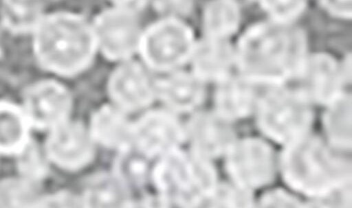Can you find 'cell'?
<instances>
[{
	"label": "cell",
	"instance_id": "6da1fadb",
	"mask_svg": "<svg viewBox=\"0 0 352 208\" xmlns=\"http://www.w3.org/2000/svg\"><path fill=\"white\" fill-rule=\"evenodd\" d=\"M234 49L236 71L266 88L288 84L308 54L301 30L271 19L248 28Z\"/></svg>",
	"mask_w": 352,
	"mask_h": 208
},
{
	"label": "cell",
	"instance_id": "7a4b0ae2",
	"mask_svg": "<svg viewBox=\"0 0 352 208\" xmlns=\"http://www.w3.org/2000/svg\"><path fill=\"white\" fill-rule=\"evenodd\" d=\"M278 176L307 205L352 186L351 153L330 145L314 131L280 147Z\"/></svg>",
	"mask_w": 352,
	"mask_h": 208
},
{
	"label": "cell",
	"instance_id": "3957f363",
	"mask_svg": "<svg viewBox=\"0 0 352 208\" xmlns=\"http://www.w3.org/2000/svg\"><path fill=\"white\" fill-rule=\"evenodd\" d=\"M33 34L40 63L61 75L76 74L85 69L98 45L94 29L82 18L70 13L43 16Z\"/></svg>",
	"mask_w": 352,
	"mask_h": 208
},
{
	"label": "cell",
	"instance_id": "277c9868",
	"mask_svg": "<svg viewBox=\"0 0 352 208\" xmlns=\"http://www.w3.org/2000/svg\"><path fill=\"white\" fill-rule=\"evenodd\" d=\"M151 174L162 202L184 207H203L220 180L214 161L192 150L163 155Z\"/></svg>",
	"mask_w": 352,
	"mask_h": 208
},
{
	"label": "cell",
	"instance_id": "5b68a950",
	"mask_svg": "<svg viewBox=\"0 0 352 208\" xmlns=\"http://www.w3.org/2000/svg\"><path fill=\"white\" fill-rule=\"evenodd\" d=\"M253 118L259 135L282 147L313 131L315 107L289 84L267 87Z\"/></svg>",
	"mask_w": 352,
	"mask_h": 208
},
{
	"label": "cell",
	"instance_id": "8992f818",
	"mask_svg": "<svg viewBox=\"0 0 352 208\" xmlns=\"http://www.w3.org/2000/svg\"><path fill=\"white\" fill-rule=\"evenodd\" d=\"M222 159L227 178L254 192L272 185L278 176V153L260 135H239Z\"/></svg>",
	"mask_w": 352,
	"mask_h": 208
},
{
	"label": "cell",
	"instance_id": "52a82bcc",
	"mask_svg": "<svg viewBox=\"0 0 352 208\" xmlns=\"http://www.w3.org/2000/svg\"><path fill=\"white\" fill-rule=\"evenodd\" d=\"M195 44L192 34L185 24L169 19L152 25L141 36L139 49L153 69H173L191 58Z\"/></svg>",
	"mask_w": 352,
	"mask_h": 208
},
{
	"label": "cell",
	"instance_id": "ba28073f",
	"mask_svg": "<svg viewBox=\"0 0 352 208\" xmlns=\"http://www.w3.org/2000/svg\"><path fill=\"white\" fill-rule=\"evenodd\" d=\"M288 84L312 106L321 108L350 90L340 61L326 53H308Z\"/></svg>",
	"mask_w": 352,
	"mask_h": 208
},
{
	"label": "cell",
	"instance_id": "9c48e42d",
	"mask_svg": "<svg viewBox=\"0 0 352 208\" xmlns=\"http://www.w3.org/2000/svg\"><path fill=\"white\" fill-rule=\"evenodd\" d=\"M185 132L191 150L212 161L222 159L239 137L235 124L213 109L193 115Z\"/></svg>",
	"mask_w": 352,
	"mask_h": 208
},
{
	"label": "cell",
	"instance_id": "30bf717a",
	"mask_svg": "<svg viewBox=\"0 0 352 208\" xmlns=\"http://www.w3.org/2000/svg\"><path fill=\"white\" fill-rule=\"evenodd\" d=\"M94 30L98 45L110 59L127 58L139 48L141 36L132 12L105 11L96 18Z\"/></svg>",
	"mask_w": 352,
	"mask_h": 208
},
{
	"label": "cell",
	"instance_id": "8fae6325",
	"mask_svg": "<svg viewBox=\"0 0 352 208\" xmlns=\"http://www.w3.org/2000/svg\"><path fill=\"white\" fill-rule=\"evenodd\" d=\"M214 85L213 110L234 124L253 117L260 96L266 88L237 71Z\"/></svg>",
	"mask_w": 352,
	"mask_h": 208
},
{
	"label": "cell",
	"instance_id": "7c38bea8",
	"mask_svg": "<svg viewBox=\"0 0 352 208\" xmlns=\"http://www.w3.org/2000/svg\"><path fill=\"white\" fill-rule=\"evenodd\" d=\"M185 137V130L179 122L164 111L149 112L133 125L137 147L151 157L177 150Z\"/></svg>",
	"mask_w": 352,
	"mask_h": 208
},
{
	"label": "cell",
	"instance_id": "4fadbf2b",
	"mask_svg": "<svg viewBox=\"0 0 352 208\" xmlns=\"http://www.w3.org/2000/svg\"><path fill=\"white\" fill-rule=\"evenodd\" d=\"M52 130L46 149L54 163L76 170L91 161L94 153L93 138L81 124L65 121Z\"/></svg>",
	"mask_w": 352,
	"mask_h": 208
},
{
	"label": "cell",
	"instance_id": "5bb4252c",
	"mask_svg": "<svg viewBox=\"0 0 352 208\" xmlns=\"http://www.w3.org/2000/svg\"><path fill=\"white\" fill-rule=\"evenodd\" d=\"M25 106L29 122L39 128L52 129L66 121L72 101L63 86L44 82L28 91Z\"/></svg>",
	"mask_w": 352,
	"mask_h": 208
},
{
	"label": "cell",
	"instance_id": "9a60e30c",
	"mask_svg": "<svg viewBox=\"0 0 352 208\" xmlns=\"http://www.w3.org/2000/svg\"><path fill=\"white\" fill-rule=\"evenodd\" d=\"M108 89L112 100L128 111H138L148 106L155 94L147 74L136 62L118 67L110 78Z\"/></svg>",
	"mask_w": 352,
	"mask_h": 208
},
{
	"label": "cell",
	"instance_id": "2e32d148",
	"mask_svg": "<svg viewBox=\"0 0 352 208\" xmlns=\"http://www.w3.org/2000/svg\"><path fill=\"white\" fill-rule=\"evenodd\" d=\"M193 73L203 82L217 84L236 71L235 49L226 38L208 37L195 45Z\"/></svg>",
	"mask_w": 352,
	"mask_h": 208
},
{
	"label": "cell",
	"instance_id": "e0dca14e",
	"mask_svg": "<svg viewBox=\"0 0 352 208\" xmlns=\"http://www.w3.org/2000/svg\"><path fill=\"white\" fill-rule=\"evenodd\" d=\"M322 137L335 148L351 153L352 148V96L347 90L322 107Z\"/></svg>",
	"mask_w": 352,
	"mask_h": 208
},
{
	"label": "cell",
	"instance_id": "ac0fdd59",
	"mask_svg": "<svg viewBox=\"0 0 352 208\" xmlns=\"http://www.w3.org/2000/svg\"><path fill=\"white\" fill-rule=\"evenodd\" d=\"M157 92L171 108L182 112L195 110L206 97L205 83L194 73H179L160 80Z\"/></svg>",
	"mask_w": 352,
	"mask_h": 208
},
{
	"label": "cell",
	"instance_id": "d6986e66",
	"mask_svg": "<svg viewBox=\"0 0 352 208\" xmlns=\"http://www.w3.org/2000/svg\"><path fill=\"white\" fill-rule=\"evenodd\" d=\"M90 134L107 148L122 150L131 146L133 140V126L120 111L104 106L92 117Z\"/></svg>",
	"mask_w": 352,
	"mask_h": 208
},
{
	"label": "cell",
	"instance_id": "ffe728a7",
	"mask_svg": "<svg viewBox=\"0 0 352 208\" xmlns=\"http://www.w3.org/2000/svg\"><path fill=\"white\" fill-rule=\"evenodd\" d=\"M82 198L84 207H123L131 203L126 185L116 175L93 178Z\"/></svg>",
	"mask_w": 352,
	"mask_h": 208
},
{
	"label": "cell",
	"instance_id": "44dd1931",
	"mask_svg": "<svg viewBox=\"0 0 352 208\" xmlns=\"http://www.w3.org/2000/svg\"><path fill=\"white\" fill-rule=\"evenodd\" d=\"M28 120L19 108L0 103V152H19L28 141Z\"/></svg>",
	"mask_w": 352,
	"mask_h": 208
},
{
	"label": "cell",
	"instance_id": "7402d4cb",
	"mask_svg": "<svg viewBox=\"0 0 352 208\" xmlns=\"http://www.w3.org/2000/svg\"><path fill=\"white\" fill-rule=\"evenodd\" d=\"M240 12L236 0H212L204 13V27L208 37L226 38L237 30Z\"/></svg>",
	"mask_w": 352,
	"mask_h": 208
},
{
	"label": "cell",
	"instance_id": "603a6c76",
	"mask_svg": "<svg viewBox=\"0 0 352 208\" xmlns=\"http://www.w3.org/2000/svg\"><path fill=\"white\" fill-rule=\"evenodd\" d=\"M1 15L4 24L16 32H33L43 16L38 0H3Z\"/></svg>",
	"mask_w": 352,
	"mask_h": 208
},
{
	"label": "cell",
	"instance_id": "cb8c5ba5",
	"mask_svg": "<svg viewBox=\"0 0 352 208\" xmlns=\"http://www.w3.org/2000/svg\"><path fill=\"white\" fill-rule=\"evenodd\" d=\"M151 157L138 147L135 148L129 146L120 150L115 163L116 176L126 185H142L151 172Z\"/></svg>",
	"mask_w": 352,
	"mask_h": 208
},
{
	"label": "cell",
	"instance_id": "d4e9b609",
	"mask_svg": "<svg viewBox=\"0 0 352 208\" xmlns=\"http://www.w3.org/2000/svg\"><path fill=\"white\" fill-rule=\"evenodd\" d=\"M256 192L228 178L219 180L203 207L247 208L256 207Z\"/></svg>",
	"mask_w": 352,
	"mask_h": 208
},
{
	"label": "cell",
	"instance_id": "484cf974",
	"mask_svg": "<svg viewBox=\"0 0 352 208\" xmlns=\"http://www.w3.org/2000/svg\"><path fill=\"white\" fill-rule=\"evenodd\" d=\"M305 200L299 195L284 187H272L261 190L256 196V207H304Z\"/></svg>",
	"mask_w": 352,
	"mask_h": 208
},
{
	"label": "cell",
	"instance_id": "4316f807",
	"mask_svg": "<svg viewBox=\"0 0 352 208\" xmlns=\"http://www.w3.org/2000/svg\"><path fill=\"white\" fill-rule=\"evenodd\" d=\"M33 192L24 181L3 182L0 185V207H33L37 203Z\"/></svg>",
	"mask_w": 352,
	"mask_h": 208
},
{
	"label": "cell",
	"instance_id": "83f0119b",
	"mask_svg": "<svg viewBox=\"0 0 352 208\" xmlns=\"http://www.w3.org/2000/svg\"><path fill=\"white\" fill-rule=\"evenodd\" d=\"M271 20L292 23L304 11L307 0H258Z\"/></svg>",
	"mask_w": 352,
	"mask_h": 208
},
{
	"label": "cell",
	"instance_id": "f1b7e54d",
	"mask_svg": "<svg viewBox=\"0 0 352 208\" xmlns=\"http://www.w3.org/2000/svg\"><path fill=\"white\" fill-rule=\"evenodd\" d=\"M21 170L30 176H38L45 168L38 150L28 142L19 152Z\"/></svg>",
	"mask_w": 352,
	"mask_h": 208
},
{
	"label": "cell",
	"instance_id": "f546056e",
	"mask_svg": "<svg viewBox=\"0 0 352 208\" xmlns=\"http://www.w3.org/2000/svg\"><path fill=\"white\" fill-rule=\"evenodd\" d=\"M323 8L333 16L348 19L352 15V0H320Z\"/></svg>",
	"mask_w": 352,
	"mask_h": 208
},
{
	"label": "cell",
	"instance_id": "4dcf8cb0",
	"mask_svg": "<svg viewBox=\"0 0 352 208\" xmlns=\"http://www.w3.org/2000/svg\"><path fill=\"white\" fill-rule=\"evenodd\" d=\"M38 204H41L38 207H84L82 198H77L68 194H59L50 198L38 200L36 205Z\"/></svg>",
	"mask_w": 352,
	"mask_h": 208
},
{
	"label": "cell",
	"instance_id": "1f68e13d",
	"mask_svg": "<svg viewBox=\"0 0 352 208\" xmlns=\"http://www.w3.org/2000/svg\"><path fill=\"white\" fill-rule=\"evenodd\" d=\"M119 9L133 12L140 10L146 4V0H111Z\"/></svg>",
	"mask_w": 352,
	"mask_h": 208
},
{
	"label": "cell",
	"instance_id": "d6a6232c",
	"mask_svg": "<svg viewBox=\"0 0 352 208\" xmlns=\"http://www.w3.org/2000/svg\"><path fill=\"white\" fill-rule=\"evenodd\" d=\"M237 2H238V0H236ZM243 1H254V0H243Z\"/></svg>",
	"mask_w": 352,
	"mask_h": 208
}]
</instances>
